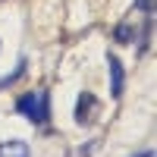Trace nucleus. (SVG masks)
Returning <instances> with one entry per match:
<instances>
[{
  "label": "nucleus",
  "mask_w": 157,
  "mask_h": 157,
  "mask_svg": "<svg viewBox=\"0 0 157 157\" xmlns=\"http://www.w3.org/2000/svg\"><path fill=\"white\" fill-rule=\"evenodd\" d=\"M16 110L29 120L32 126H47L50 123V91L38 88V91H29L16 101Z\"/></svg>",
  "instance_id": "1"
},
{
  "label": "nucleus",
  "mask_w": 157,
  "mask_h": 157,
  "mask_svg": "<svg viewBox=\"0 0 157 157\" xmlns=\"http://www.w3.org/2000/svg\"><path fill=\"white\" fill-rule=\"evenodd\" d=\"M107 72H110V94L120 101L123 88H126V72H123V63L116 54H107Z\"/></svg>",
  "instance_id": "3"
},
{
  "label": "nucleus",
  "mask_w": 157,
  "mask_h": 157,
  "mask_svg": "<svg viewBox=\"0 0 157 157\" xmlns=\"http://www.w3.org/2000/svg\"><path fill=\"white\" fill-rule=\"evenodd\" d=\"M135 10H141L145 16H154V0H135Z\"/></svg>",
  "instance_id": "7"
},
{
  "label": "nucleus",
  "mask_w": 157,
  "mask_h": 157,
  "mask_svg": "<svg viewBox=\"0 0 157 157\" xmlns=\"http://www.w3.org/2000/svg\"><path fill=\"white\" fill-rule=\"evenodd\" d=\"M25 66H29V60L22 57V60H19V66L13 69V72H6V75H0V91H3V88H10V85H16L19 78L25 75Z\"/></svg>",
  "instance_id": "6"
},
{
  "label": "nucleus",
  "mask_w": 157,
  "mask_h": 157,
  "mask_svg": "<svg viewBox=\"0 0 157 157\" xmlns=\"http://www.w3.org/2000/svg\"><path fill=\"white\" fill-rule=\"evenodd\" d=\"M0 157H32V151L22 138H10V141L0 145Z\"/></svg>",
  "instance_id": "4"
},
{
  "label": "nucleus",
  "mask_w": 157,
  "mask_h": 157,
  "mask_svg": "<svg viewBox=\"0 0 157 157\" xmlns=\"http://www.w3.org/2000/svg\"><path fill=\"white\" fill-rule=\"evenodd\" d=\"M135 35H138V32H135L132 22H120V25L113 29V41H116V44H132Z\"/></svg>",
  "instance_id": "5"
},
{
  "label": "nucleus",
  "mask_w": 157,
  "mask_h": 157,
  "mask_svg": "<svg viewBox=\"0 0 157 157\" xmlns=\"http://www.w3.org/2000/svg\"><path fill=\"white\" fill-rule=\"evenodd\" d=\"M135 157H151V151H141V154H135Z\"/></svg>",
  "instance_id": "8"
},
{
  "label": "nucleus",
  "mask_w": 157,
  "mask_h": 157,
  "mask_svg": "<svg viewBox=\"0 0 157 157\" xmlns=\"http://www.w3.org/2000/svg\"><path fill=\"white\" fill-rule=\"evenodd\" d=\"M98 110H101L98 98L91 94V91H82L78 101H75V123L78 126H91V123L98 120Z\"/></svg>",
  "instance_id": "2"
}]
</instances>
